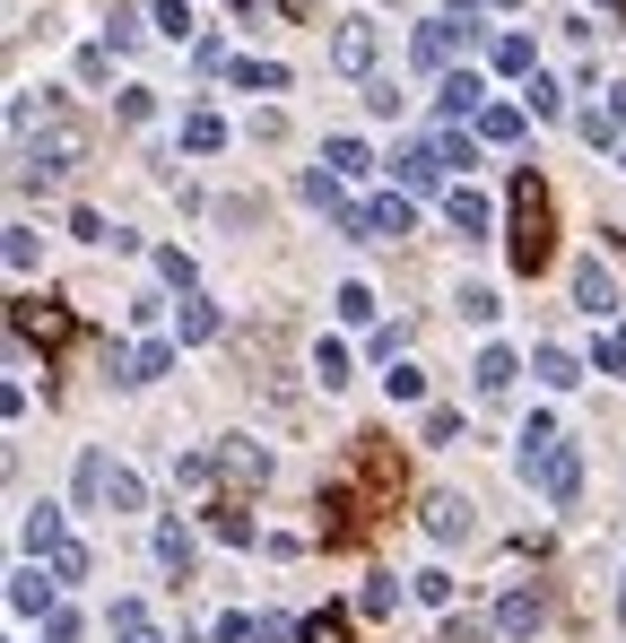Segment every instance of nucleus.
<instances>
[{
	"mask_svg": "<svg viewBox=\"0 0 626 643\" xmlns=\"http://www.w3.org/2000/svg\"><path fill=\"white\" fill-rule=\"evenodd\" d=\"M522 279H539L548 261H557V218H548V183L539 174H514V235H505Z\"/></svg>",
	"mask_w": 626,
	"mask_h": 643,
	"instance_id": "obj_1",
	"label": "nucleus"
},
{
	"mask_svg": "<svg viewBox=\"0 0 626 643\" xmlns=\"http://www.w3.org/2000/svg\"><path fill=\"white\" fill-rule=\"evenodd\" d=\"M522 470L539 479V495H548L557 513H566L574 495H583V452H574V444H557V435H548V444H531V452H522Z\"/></svg>",
	"mask_w": 626,
	"mask_h": 643,
	"instance_id": "obj_2",
	"label": "nucleus"
},
{
	"mask_svg": "<svg viewBox=\"0 0 626 643\" xmlns=\"http://www.w3.org/2000/svg\"><path fill=\"white\" fill-rule=\"evenodd\" d=\"M9 331H18L27 348H61V340H70V313L44 304V297H18V304H9Z\"/></svg>",
	"mask_w": 626,
	"mask_h": 643,
	"instance_id": "obj_3",
	"label": "nucleus"
},
{
	"mask_svg": "<svg viewBox=\"0 0 626 643\" xmlns=\"http://www.w3.org/2000/svg\"><path fill=\"white\" fill-rule=\"evenodd\" d=\"M417 513H426V540H470V495H453V488H435L426 495V504H417Z\"/></svg>",
	"mask_w": 626,
	"mask_h": 643,
	"instance_id": "obj_4",
	"label": "nucleus"
},
{
	"mask_svg": "<svg viewBox=\"0 0 626 643\" xmlns=\"http://www.w3.org/2000/svg\"><path fill=\"white\" fill-rule=\"evenodd\" d=\"M218 470H226V488H235V495L270 488V452H261V444H226V452H218Z\"/></svg>",
	"mask_w": 626,
	"mask_h": 643,
	"instance_id": "obj_5",
	"label": "nucleus"
},
{
	"mask_svg": "<svg viewBox=\"0 0 626 643\" xmlns=\"http://www.w3.org/2000/svg\"><path fill=\"white\" fill-rule=\"evenodd\" d=\"M331 61H340L349 79H365V70H374V27H365V18H340V36H331Z\"/></svg>",
	"mask_w": 626,
	"mask_h": 643,
	"instance_id": "obj_6",
	"label": "nucleus"
},
{
	"mask_svg": "<svg viewBox=\"0 0 626 643\" xmlns=\"http://www.w3.org/2000/svg\"><path fill=\"white\" fill-rule=\"evenodd\" d=\"M410 52H417V70H426V79H444V70H453V27H444V18H426V27H417L410 36Z\"/></svg>",
	"mask_w": 626,
	"mask_h": 643,
	"instance_id": "obj_7",
	"label": "nucleus"
},
{
	"mask_svg": "<svg viewBox=\"0 0 626 643\" xmlns=\"http://www.w3.org/2000/svg\"><path fill=\"white\" fill-rule=\"evenodd\" d=\"M574 304H583L592 322H600V313H618V279H609L600 261H583V270H574Z\"/></svg>",
	"mask_w": 626,
	"mask_h": 643,
	"instance_id": "obj_8",
	"label": "nucleus"
},
{
	"mask_svg": "<svg viewBox=\"0 0 626 643\" xmlns=\"http://www.w3.org/2000/svg\"><path fill=\"white\" fill-rule=\"evenodd\" d=\"M410 235V200L392 192V200H365V244H401Z\"/></svg>",
	"mask_w": 626,
	"mask_h": 643,
	"instance_id": "obj_9",
	"label": "nucleus"
},
{
	"mask_svg": "<svg viewBox=\"0 0 626 643\" xmlns=\"http://www.w3.org/2000/svg\"><path fill=\"white\" fill-rule=\"evenodd\" d=\"M392 165H401V183H410V192H435V183H444V149H435V140H417V149H401Z\"/></svg>",
	"mask_w": 626,
	"mask_h": 643,
	"instance_id": "obj_10",
	"label": "nucleus"
},
{
	"mask_svg": "<svg viewBox=\"0 0 626 643\" xmlns=\"http://www.w3.org/2000/svg\"><path fill=\"white\" fill-rule=\"evenodd\" d=\"M174 340H183V348L218 340V304H209V297H192V288H183V304H174Z\"/></svg>",
	"mask_w": 626,
	"mask_h": 643,
	"instance_id": "obj_11",
	"label": "nucleus"
},
{
	"mask_svg": "<svg viewBox=\"0 0 626 643\" xmlns=\"http://www.w3.org/2000/svg\"><path fill=\"white\" fill-rule=\"evenodd\" d=\"M435 104H444V122H462V113H478V104H487V88H478L470 70H444V79H435Z\"/></svg>",
	"mask_w": 626,
	"mask_h": 643,
	"instance_id": "obj_12",
	"label": "nucleus"
},
{
	"mask_svg": "<svg viewBox=\"0 0 626 643\" xmlns=\"http://www.w3.org/2000/svg\"><path fill=\"white\" fill-rule=\"evenodd\" d=\"M183 149H192V157L226 149V122H218V113H209V104H192V113H183Z\"/></svg>",
	"mask_w": 626,
	"mask_h": 643,
	"instance_id": "obj_13",
	"label": "nucleus"
},
{
	"mask_svg": "<svg viewBox=\"0 0 626 643\" xmlns=\"http://www.w3.org/2000/svg\"><path fill=\"white\" fill-rule=\"evenodd\" d=\"M174 374V340H140L131 348V383H165Z\"/></svg>",
	"mask_w": 626,
	"mask_h": 643,
	"instance_id": "obj_14",
	"label": "nucleus"
},
{
	"mask_svg": "<svg viewBox=\"0 0 626 643\" xmlns=\"http://www.w3.org/2000/svg\"><path fill=\"white\" fill-rule=\"evenodd\" d=\"M478 140L514 149V140H522V104H478Z\"/></svg>",
	"mask_w": 626,
	"mask_h": 643,
	"instance_id": "obj_15",
	"label": "nucleus"
},
{
	"mask_svg": "<svg viewBox=\"0 0 626 643\" xmlns=\"http://www.w3.org/2000/svg\"><path fill=\"white\" fill-rule=\"evenodd\" d=\"M531 365H539V383H557V392H574V383H583V365H574V348H539V356H531Z\"/></svg>",
	"mask_w": 626,
	"mask_h": 643,
	"instance_id": "obj_16",
	"label": "nucleus"
},
{
	"mask_svg": "<svg viewBox=\"0 0 626 643\" xmlns=\"http://www.w3.org/2000/svg\"><path fill=\"white\" fill-rule=\"evenodd\" d=\"M113 643H165L149 626V609H140V600H113Z\"/></svg>",
	"mask_w": 626,
	"mask_h": 643,
	"instance_id": "obj_17",
	"label": "nucleus"
},
{
	"mask_svg": "<svg viewBox=\"0 0 626 643\" xmlns=\"http://www.w3.org/2000/svg\"><path fill=\"white\" fill-rule=\"evenodd\" d=\"M496 626H505V635H531V626H539V592H505L496 600Z\"/></svg>",
	"mask_w": 626,
	"mask_h": 643,
	"instance_id": "obj_18",
	"label": "nucleus"
},
{
	"mask_svg": "<svg viewBox=\"0 0 626 643\" xmlns=\"http://www.w3.org/2000/svg\"><path fill=\"white\" fill-rule=\"evenodd\" d=\"M470 374H478V392H487V400H496V392H514V348H487V356H478Z\"/></svg>",
	"mask_w": 626,
	"mask_h": 643,
	"instance_id": "obj_19",
	"label": "nucleus"
},
{
	"mask_svg": "<svg viewBox=\"0 0 626 643\" xmlns=\"http://www.w3.org/2000/svg\"><path fill=\"white\" fill-rule=\"evenodd\" d=\"M156 565H165V574H192V531H183V522L156 531Z\"/></svg>",
	"mask_w": 626,
	"mask_h": 643,
	"instance_id": "obj_20",
	"label": "nucleus"
},
{
	"mask_svg": "<svg viewBox=\"0 0 626 643\" xmlns=\"http://www.w3.org/2000/svg\"><path fill=\"white\" fill-rule=\"evenodd\" d=\"M9 609H27V617H52V583H44V574H18V583H9Z\"/></svg>",
	"mask_w": 626,
	"mask_h": 643,
	"instance_id": "obj_21",
	"label": "nucleus"
},
{
	"mask_svg": "<svg viewBox=\"0 0 626 643\" xmlns=\"http://www.w3.org/2000/svg\"><path fill=\"white\" fill-rule=\"evenodd\" d=\"M313 383H322V392H340V383H349V348H340V340L313 348Z\"/></svg>",
	"mask_w": 626,
	"mask_h": 643,
	"instance_id": "obj_22",
	"label": "nucleus"
},
{
	"mask_svg": "<svg viewBox=\"0 0 626 643\" xmlns=\"http://www.w3.org/2000/svg\"><path fill=\"white\" fill-rule=\"evenodd\" d=\"M444 209H453V227H462V235H487V218H496V209H487L478 192H453Z\"/></svg>",
	"mask_w": 626,
	"mask_h": 643,
	"instance_id": "obj_23",
	"label": "nucleus"
},
{
	"mask_svg": "<svg viewBox=\"0 0 626 643\" xmlns=\"http://www.w3.org/2000/svg\"><path fill=\"white\" fill-rule=\"evenodd\" d=\"M296 643H349V617L340 609H313L305 626H296Z\"/></svg>",
	"mask_w": 626,
	"mask_h": 643,
	"instance_id": "obj_24",
	"label": "nucleus"
},
{
	"mask_svg": "<svg viewBox=\"0 0 626 643\" xmlns=\"http://www.w3.org/2000/svg\"><path fill=\"white\" fill-rule=\"evenodd\" d=\"M235 88H261V97H279V88H287V70H279V61H235Z\"/></svg>",
	"mask_w": 626,
	"mask_h": 643,
	"instance_id": "obj_25",
	"label": "nucleus"
},
{
	"mask_svg": "<svg viewBox=\"0 0 626 643\" xmlns=\"http://www.w3.org/2000/svg\"><path fill=\"white\" fill-rule=\"evenodd\" d=\"M435 18H444V27H453V44H478V0H453V9H435Z\"/></svg>",
	"mask_w": 626,
	"mask_h": 643,
	"instance_id": "obj_26",
	"label": "nucleus"
},
{
	"mask_svg": "<svg viewBox=\"0 0 626 643\" xmlns=\"http://www.w3.org/2000/svg\"><path fill=\"white\" fill-rule=\"evenodd\" d=\"M322 165H331V174H340V183H349V174H365V165H374V157H365L357 140H331V149H322Z\"/></svg>",
	"mask_w": 626,
	"mask_h": 643,
	"instance_id": "obj_27",
	"label": "nucleus"
},
{
	"mask_svg": "<svg viewBox=\"0 0 626 643\" xmlns=\"http://www.w3.org/2000/svg\"><path fill=\"white\" fill-rule=\"evenodd\" d=\"M52 583H88V547H79V540L52 547Z\"/></svg>",
	"mask_w": 626,
	"mask_h": 643,
	"instance_id": "obj_28",
	"label": "nucleus"
},
{
	"mask_svg": "<svg viewBox=\"0 0 626 643\" xmlns=\"http://www.w3.org/2000/svg\"><path fill=\"white\" fill-rule=\"evenodd\" d=\"M218 540H226V547H253V513H244V504H218Z\"/></svg>",
	"mask_w": 626,
	"mask_h": 643,
	"instance_id": "obj_29",
	"label": "nucleus"
},
{
	"mask_svg": "<svg viewBox=\"0 0 626 643\" xmlns=\"http://www.w3.org/2000/svg\"><path fill=\"white\" fill-rule=\"evenodd\" d=\"M27 547H61V513H52V504L27 513Z\"/></svg>",
	"mask_w": 626,
	"mask_h": 643,
	"instance_id": "obj_30",
	"label": "nucleus"
},
{
	"mask_svg": "<svg viewBox=\"0 0 626 643\" xmlns=\"http://www.w3.org/2000/svg\"><path fill=\"white\" fill-rule=\"evenodd\" d=\"M140 36H149V27H140V9H113V27H104V44H113V52H131Z\"/></svg>",
	"mask_w": 626,
	"mask_h": 643,
	"instance_id": "obj_31",
	"label": "nucleus"
},
{
	"mask_svg": "<svg viewBox=\"0 0 626 643\" xmlns=\"http://www.w3.org/2000/svg\"><path fill=\"white\" fill-rule=\"evenodd\" d=\"M104 504H113V513H140V479H131V470H113V479H104Z\"/></svg>",
	"mask_w": 626,
	"mask_h": 643,
	"instance_id": "obj_32",
	"label": "nucleus"
},
{
	"mask_svg": "<svg viewBox=\"0 0 626 643\" xmlns=\"http://www.w3.org/2000/svg\"><path fill=\"white\" fill-rule=\"evenodd\" d=\"M426 444H462V409H426Z\"/></svg>",
	"mask_w": 626,
	"mask_h": 643,
	"instance_id": "obj_33",
	"label": "nucleus"
},
{
	"mask_svg": "<svg viewBox=\"0 0 626 643\" xmlns=\"http://www.w3.org/2000/svg\"><path fill=\"white\" fill-rule=\"evenodd\" d=\"M496 70H514V79H522V70H531V36H496Z\"/></svg>",
	"mask_w": 626,
	"mask_h": 643,
	"instance_id": "obj_34",
	"label": "nucleus"
},
{
	"mask_svg": "<svg viewBox=\"0 0 626 643\" xmlns=\"http://www.w3.org/2000/svg\"><path fill=\"white\" fill-rule=\"evenodd\" d=\"M156 279H165V288H192V252L165 244V252H156Z\"/></svg>",
	"mask_w": 626,
	"mask_h": 643,
	"instance_id": "obj_35",
	"label": "nucleus"
},
{
	"mask_svg": "<svg viewBox=\"0 0 626 643\" xmlns=\"http://www.w3.org/2000/svg\"><path fill=\"white\" fill-rule=\"evenodd\" d=\"M383 383H392V400H417V392H426V374H417V365H383Z\"/></svg>",
	"mask_w": 626,
	"mask_h": 643,
	"instance_id": "obj_36",
	"label": "nucleus"
},
{
	"mask_svg": "<svg viewBox=\"0 0 626 643\" xmlns=\"http://www.w3.org/2000/svg\"><path fill=\"white\" fill-rule=\"evenodd\" d=\"M365 313H374V288H357V279H349V288H340V322H365Z\"/></svg>",
	"mask_w": 626,
	"mask_h": 643,
	"instance_id": "obj_37",
	"label": "nucleus"
},
{
	"mask_svg": "<svg viewBox=\"0 0 626 643\" xmlns=\"http://www.w3.org/2000/svg\"><path fill=\"white\" fill-rule=\"evenodd\" d=\"M462 322H496V288H462Z\"/></svg>",
	"mask_w": 626,
	"mask_h": 643,
	"instance_id": "obj_38",
	"label": "nucleus"
},
{
	"mask_svg": "<svg viewBox=\"0 0 626 643\" xmlns=\"http://www.w3.org/2000/svg\"><path fill=\"white\" fill-rule=\"evenodd\" d=\"M156 27H165V36L183 44V36H192V9H183V0H156Z\"/></svg>",
	"mask_w": 626,
	"mask_h": 643,
	"instance_id": "obj_39",
	"label": "nucleus"
},
{
	"mask_svg": "<svg viewBox=\"0 0 626 643\" xmlns=\"http://www.w3.org/2000/svg\"><path fill=\"white\" fill-rule=\"evenodd\" d=\"M417 600H435V609H444V600H453V574H444V565H426V574H417Z\"/></svg>",
	"mask_w": 626,
	"mask_h": 643,
	"instance_id": "obj_40",
	"label": "nucleus"
},
{
	"mask_svg": "<svg viewBox=\"0 0 626 643\" xmlns=\"http://www.w3.org/2000/svg\"><path fill=\"white\" fill-rule=\"evenodd\" d=\"M478 635H487L478 617H444V643H478Z\"/></svg>",
	"mask_w": 626,
	"mask_h": 643,
	"instance_id": "obj_41",
	"label": "nucleus"
},
{
	"mask_svg": "<svg viewBox=\"0 0 626 643\" xmlns=\"http://www.w3.org/2000/svg\"><path fill=\"white\" fill-rule=\"evenodd\" d=\"M600 365H609V374H626V331H609V340H600Z\"/></svg>",
	"mask_w": 626,
	"mask_h": 643,
	"instance_id": "obj_42",
	"label": "nucleus"
},
{
	"mask_svg": "<svg viewBox=\"0 0 626 643\" xmlns=\"http://www.w3.org/2000/svg\"><path fill=\"white\" fill-rule=\"evenodd\" d=\"M496 9H522V0H496Z\"/></svg>",
	"mask_w": 626,
	"mask_h": 643,
	"instance_id": "obj_43",
	"label": "nucleus"
},
{
	"mask_svg": "<svg viewBox=\"0 0 626 643\" xmlns=\"http://www.w3.org/2000/svg\"><path fill=\"white\" fill-rule=\"evenodd\" d=\"M609 9H618V18H626V0H609Z\"/></svg>",
	"mask_w": 626,
	"mask_h": 643,
	"instance_id": "obj_44",
	"label": "nucleus"
}]
</instances>
